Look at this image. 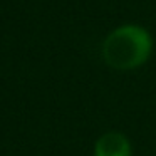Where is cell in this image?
Wrapping results in <instances>:
<instances>
[{
	"mask_svg": "<svg viewBox=\"0 0 156 156\" xmlns=\"http://www.w3.org/2000/svg\"><path fill=\"white\" fill-rule=\"evenodd\" d=\"M153 39L141 25L128 24L114 29L102 42V59L118 71H131L148 61Z\"/></svg>",
	"mask_w": 156,
	"mask_h": 156,
	"instance_id": "cell-1",
	"label": "cell"
},
{
	"mask_svg": "<svg viewBox=\"0 0 156 156\" xmlns=\"http://www.w3.org/2000/svg\"><path fill=\"white\" fill-rule=\"evenodd\" d=\"M94 156H131V143L121 133H106L96 141Z\"/></svg>",
	"mask_w": 156,
	"mask_h": 156,
	"instance_id": "cell-2",
	"label": "cell"
}]
</instances>
